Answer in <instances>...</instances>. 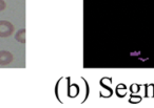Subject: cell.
I'll return each mask as SVG.
<instances>
[{
  "instance_id": "4",
  "label": "cell",
  "mask_w": 154,
  "mask_h": 108,
  "mask_svg": "<svg viewBox=\"0 0 154 108\" xmlns=\"http://www.w3.org/2000/svg\"><path fill=\"white\" fill-rule=\"evenodd\" d=\"M5 7H7V4H5V1H3V0H0V12L3 11V10L5 9Z\"/></svg>"
},
{
  "instance_id": "3",
  "label": "cell",
  "mask_w": 154,
  "mask_h": 108,
  "mask_svg": "<svg viewBox=\"0 0 154 108\" xmlns=\"http://www.w3.org/2000/svg\"><path fill=\"white\" fill-rule=\"evenodd\" d=\"M15 39H16V41L24 44V43H26V30L21 28L20 31H18L15 35Z\"/></svg>"
},
{
  "instance_id": "2",
  "label": "cell",
  "mask_w": 154,
  "mask_h": 108,
  "mask_svg": "<svg viewBox=\"0 0 154 108\" xmlns=\"http://www.w3.org/2000/svg\"><path fill=\"white\" fill-rule=\"evenodd\" d=\"M13 61V54L7 51H0V65H9Z\"/></svg>"
},
{
  "instance_id": "1",
  "label": "cell",
  "mask_w": 154,
  "mask_h": 108,
  "mask_svg": "<svg viewBox=\"0 0 154 108\" xmlns=\"http://www.w3.org/2000/svg\"><path fill=\"white\" fill-rule=\"evenodd\" d=\"M14 32V26L11 22L0 20V38H7Z\"/></svg>"
}]
</instances>
